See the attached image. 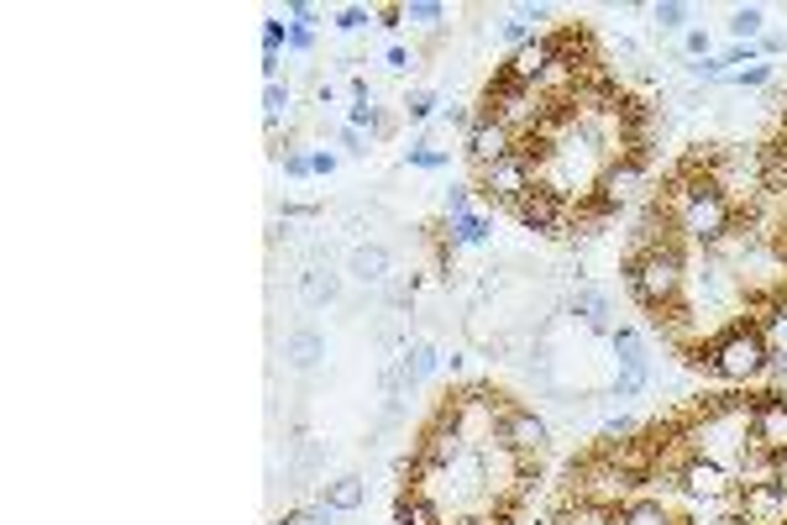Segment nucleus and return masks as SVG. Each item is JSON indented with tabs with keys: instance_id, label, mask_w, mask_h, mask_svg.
Instances as JSON below:
<instances>
[{
	"instance_id": "34",
	"label": "nucleus",
	"mask_w": 787,
	"mask_h": 525,
	"mask_svg": "<svg viewBox=\"0 0 787 525\" xmlns=\"http://www.w3.org/2000/svg\"><path fill=\"white\" fill-rule=\"evenodd\" d=\"M373 16H379V11H362V5H347V11L336 16V26H341V32H362V26L373 22Z\"/></svg>"
},
{
	"instance_id": "18",
	"label": "nucleus",
	"mask_w": 787,
	"mask_h": 525,
	"mask_svg": "<svg viewBox=\"0 0 787 525\" xmlns=\"http://www.w3.org/2000/svg\"><path fill=\"white\" fill-rule=\"evenodd\" d=\"M400 368H405V379H409V389L415 383H426L436 368H441V347L430 342V336H415L405 353H400Z\"/></svg>"
},
{
	"instance_id": "22",
	"label": "nucleus",
	"mask_w": 787,
	"mask_h": 525,
	"mask_svg": "<svg viewBox=\"0 0 787 525\" xmlns=\"http://www.w3.org/2000/svg\"><path fill=\"white\" fill-rule=\"evenodd\" d=\"M620 525H677V515L662 500H630L620 510Z\"/></svg>"
},
{
	"instance_id": "43",
	"label": "nucleus",
	"mask_w": 787,
	"mask_h": 525,
	"mask_svg": "<svg viewBox=\"0 0 787 525\" xmlns=\"http://www.w3.org/2000/svg\"><path fill=\"white\" fill-rule=\"evenodd\" d=\"M341 147H347L352 158H362V153H368V143H362V132H358V126H347V132H341Z\"/></svg>"
},
{
	"instance_id": "35",
	"label": "nucleus",
	"mask_w": 787,
	"mask_h": 525,
	"mask_svg": "<svg viewBox=\"0 0 787 525\" xmlns=\"http://www.w3.org/2000/svg\"><path fill=\"white\" fill-rule=\"evenodd\" d=\"M683 53H688V58H709V32H704V26H688V37H683Z\"/></svg>"
},
{
	"instance_id": "8",
	"label": "nucleus",
	"mask_w": 787,
	"mask_h": 525,
	"mask_svg": "<svg viewBox=\"0 0 787 525\" xmlns=\"http://www.w3.org/2000/svg\"><path fill=\"white\" fill-rule=\"evenodd\" d=\"M509 153H520V137L494 116H473V126H468V158H473V168H494Z\"/></svg>"
},
{
	"instance_id": "12",
	"label": "nucleus",
	"mask_w": 787,
	"mask_h": 525,
	"mask_svg": "<svg viewBox=\"0 0 787 525\" xmlns=\"http://www.w3.org/2000/svg\"><path fill=\"white\" fill-rule=\"evenodd\" d=\"M515 215H520V226H525V232H547V237H567V232H562V215H567V205H562V200H556L551 190H541V185H536V190H530V194L520 200V205H515Z\"/></svg>"
},
{
	"instance_id": "36",
	"label": "nucleus",
	"mask_w": 787,
	"mask_h": 525,
	"mask_svg": "<svg viewBox=\"0 0 787 525\" xmlns=\"http://www.w3.org/2000/svg\"><path fill=\"white\" fill-rule=\"evenodd\" d=\"M289 16L300 22V32H311V26H321V5H305V0H294V5H289Z\"/></svg>"
},
{
	"instance_id": "37",
	"label": "nucleus",
	"mask_w": 787,
	"mask_h": 525,
	"mask_svg": "<svg viewBox=\"0 0 787 525\" xmlns=\"http://www.w3.org/2000/svg\"><path fill=\"white\" fill-rule=\"evenodd\" d=\"M499 37L509 43V48H525V43H530V26H525L520 16H515V22H504V26H499Z\"/></svg>"
},
{
	"instance_id": "27",
	"label": "nucleus",
	"mask_w": 787,
	"mask_h": 525,
	"mask_svg": "<svg viewBox=\"0 0 787 525\" xmlns=\"http://www.w3.org/2000/svg\"><path fill=\"white\" fill-rule=\"evenodd\" d=\"M379 389H383V400H405V394H409V379H405V368H400V358L383 362Z\"/></svg>"
},
{
	"instance_id": "9",
	"label": "nucleus",
	"mask_w": 787,
	"mask_h": 525,
	"mask_svg": "<svg viewBox=\"0 0 787 525\" xmlns=\"http://www.w3.org/2000/svg\"><path fill=\"white\" fill-rule=\"evenodd\" d=\"M740 525H787V489L777 483H740Z\"/></svg>"
},
{
	"instance_id": "16",
	"label": "nucleus",
	"mask_w": 787,
	"mask_h": 525,
	"mask_svg": "<svg viewBox=\"0 0 787 525\" xmlns=\"http://www.w3.org/2000/svg\"><path fill=\"white\" fill-rule=\"evenodd\" d=\"M321 358H326V336L315 332V326H294V332L284 336V362L294 373H311Z\"/></svg>"
},
{
	"instance_id": "14",
	"label": "nucleus",
	"mask_w": 787,
	"mask_h": 525,
	"mask_svg": "<svg viewBox=\"0 0 787 525\" xmlns=\"http://www.w3.org/2000/svg\"><path fill=\"white\" fill-rule=\"evenodd\" d=\"M551 58H556V37H530L525 48L509 53V69H504V79H515V85H536V79L551 69Z\"/></svg>"
},
{
	"instance_id": "40",
	"label": "nucleus",
	"mask_w": 787,
	"mask_h": 525,
	"mask_svg": "<svg viewBox=\"0 0 787 525\" xmlns=\"http://www.w3.org/2000/svg\"><path fill=\"white\" fill-rule=\"evenodd\" d=\"M383 64H389L394 74H405V69H415V53H405V48H389V53H383Z\"/></svg>"
},
{
	"instance_id": "10",
	"label": "nucleus",
	"mask_w": 787,
	"mask_h": 525,
	"mask_svg": "<svg viewBox=\"0 0 787 525\" xmlns=\"http://www.w3.org/2000/svg\"><path fill=\"white\" fill-rule=\"evenodd\" d=\"M499 442H504V447H515V453H547L551 426L536 415V410L509 405V410H504V421H499Z\"/></svg>"
},
{
	"instance_id": "42",
	"label": "nucleus",
	"mask_w": 787,
	"mask_h": 525,
	"mask_svg": "<svg viewBox=\"0 0 787 525\" xmlns=\"http://www.w3.org/2000/svg\"><path fill=\"white\" fill-rule=\"evenodd\" d=\"M515 16H520L525 26H536V22H551V5H520Z\"/></svg>"
},
{
	"instance_id": "4",
	"label": "nucleus",
	"mask_w": 787,
	"mask_h": 525,
	"mask_svg": "<svg viewBox=\"0 0 787 525\" xmlns=\"http://www.w3.org/2000/svg\"><path fill=\"white\" fill-rule=\"evenodd\" d=\"M447 421L462 431L468 447H488L499 436V421H504V394H488V389H462V394H447Z\"/></svg>"
},
{
	"instance_id": "38",
	"label": "nucleus",
	"mask_w": 787,
	"mask_h": 525,
	"mask_svg": "<svg viewBox=\"0 0 787 525\" xmlns=\"http://www.w3.org/2000/svg\"><path fill=\"white\" fill-rule=\"evenodd\" d=\"M756 53H766V58H783V53H787V32H762Z\"/></svg>"
},
{
	"instance_id": "23",
	"label": "nucleus",
	"mask_w": 787,
	"mask_h": 525,
	"mask_svg": "<svg viewBox=\"0 0 787 525\" xmlns=\"http://www.w3.org/2000/svg\"><path fill=\"white\" fill-rule=\"evenodd\" d=\"M762 32H766L762 5H735V11H730V37H735V43H762Z\"/></svg>"
},
{
	"instance_id": "19",
	"label": "nucleus",
	"mask_w": 787,
	"mask_h": 525,
	"mask_svg": "<svg viewBox=\"0 0 787 525\" xmlns=\"http://www.w3.org/2000/svg\"><path fill=\"white\" fill-rule=\"evenodd\" d=\"M321 500L331 504L336 515H358L362 500H368V483H362V473H341V478H331V483L321 489Z\"/></svg>"
},
{
	"instance_id": "1",
	"label": "nucleus",
	"mask_w": 787,
	"mask_h": 525,
	"mask_svg": "<svg viewBox=\"0 0 787 525\" xmlns=\"http://www.w3.org/2000/svg\"><path fill=\"white\" fill-rule=\"evenodd\" d=\"M667 205H672V226L693 242V247H704V253H715L724 232L735 226L740 215L735 205L715 190V185H683V179H667Z\"/></svg>"
},
{
	"instance_id": "21",
	"label": "nucleus",
	"mask_w": 787,
	"mask_h": 525,
	"mask_svg": "<svg viewBox=\"0 0 787 525\" xmlns=\"http://www.w3.org/2000/svg\"><path fill=\"white\" fill-rule=\"evenodd\" d=\"M394 525H447V515L430 500H420L415 489H405V494L394 500Z\"/></svg>"
},
{
	"instance_id": "17",
	"label": "nucleus",
	"mask_w": 787,
	"mask_h": 525,
	"mask_svg": "<svg viewBox=\"0 0 787 525\" xmlns=\"http://www.w3.org/2000/svg\"><path fill=\"white\" fill-rule=\"evenodd\" d=\"M641 389H651V358H645V347L630 353V358H620V373L609 383V400H636Z\"/></svg>"
},
{
	"instance_id": "7",
	"label": "nucleus",
	"mask_w": 787,
	"mask_h": 525,
	"mask_svg": "<svg viewBox=\"0 0 787 525\" xmlns=\"http://www.w3.org/2000/svg\"><path fill=\"white\" fill-rule=\"evenodd\" d=\"M751 447L762 453H787V389H772V394H756V410H751Z\"/></svg>"
},
{
	"instance_id": "44",
	"label": "nucleus",
	"mask_w": 787,
	"mask_h": 525,
	"mask_svg": "<svg viewBox=\"0 0 787 525\" xmlns=\"http://www.w3.org/2000/svg\"><path fill=\"white\" fill-rule=\"evenodd\" d=\"M379 26H405V5H379Z\"/></svg>"
},
{
	"instance_id": "11",
	"label": "nucleus",
	"mask_w": 787,
	"mask_h": 525,
	"mask_svg": "<svg viewBox=\"0 0 787 525\" xmlns=\"http://www.w3.org/2000/svg\"><path fill=\"white\" fill-rule=\"evenodd\" d=\"M562 311L573 315V321H583L594 336H615V321H609L615 305H609V294H604L598 284H577L573 294H567V305H562Z\"/></svg>"
},
{
	"instance_id": "46",
	"label": "nucleus",
	"mask_w": 787,
	"mask_h": 525,
	"mask_svg": "<svg viewBox=\"0 0 787 525\" xmlns=\"http://www.w3.org/2000/svg\"><path fill=\"white\" fill-rule=\"evenodd\" d=\"M262 43H268V53H273L279 43H284V26H279V22H268V26H262Z\"/></svg>"
},
{
	"instance_id": "30",
	"label": "nucleus",
	"mask_w": 787,
	"mask_h": 525,
	"mask_svg": "<svg viewBox=\"0 0 787 525\" xmlns=\"http://www.w3.org/2000/svg\"><path fill=\"white\" fill-rule=\"evenodd\" d=\"M688 74L698 79V85H719V79H730L719 58H693V64H688Z\"/></svg>"
},
{
	"instance_id": "15",
	"label": "nucleus",
	"mask_w": 787,
	"mask_h": 525,
	"mask_svg": "<svg viewBox=\"0 0 787 525\" xmlns=\"http://www.w3.org/2000/svg\"><path fill=\"white\" fill-rule=\"evenodd\" d=\"M294 294H300V305H305V311H326V305L341 300V273H336V268H300Z\"/></svg>"
},
{
	"instance_id": "31",
	"label": "nucleus",
	"mask_w": 787,
	"mask_h": 525,
	"mask_svg": "<svg viewBox=\"0 0 787 525\" xmlns=\"http://www.w3.org/2000/svg\"><path fill=\"white\" fill-rule=\"evenodd\" d=\"M609 347H615V358H630V353H641V332L636 326H615Z\"/></svg>"
},
{
	"instance_id": "13",
	"label": "nucleus",
	"mask_w": 787,
	"mask_h": 525,
	"mask_svg": "<svg viewBox=\"0 0 787 525\" xmlns=\"http://www.w3.org/2000/svg\"><path fill=\"white\" fill-rule=\"evenodd\" d=\"M389 268H394V253H389L383 242H358V247L347 253V273H352L362 289H383L394 279Z\"/></svg>"
},
{
	"instance_id": "41",
	"label": "nucleus",
	"mask_w": 787,
	"mask_h": 525,
	"mask_svg": "<svg viewBox=\"0 0 787 525\" xmlns=\"http://www.w3.org/2000/svg\"><path fill=\"white\" fill-rule=\"evenodd\" d=\"M409 164L415 168H441L447 158H441V153H426V147H409Z\"/></svg>"
},
{
	"instance_id": "20",
	"label": "nucleus",
	"mask_w": 787,
	"mask_h": 525,
	"mask_svg": "<svg viewBox=\"0 0 787 525\" xmlns=\"http://www.w3.org/2000/svg\"><path fill=\"white\" fill-rule=\"evenodd\" d=\"M326 468V442H315V436H294V457H289V478L294 483H315Z\"/></svg>"
},
{
	"instance_id": "2",
	"label": "nucleus",
	"mask_w": 787,
	"mask_h": 525,
	"mask_svg": "<svg viewBox=\"0 0 787 525\" xmlns=\"http://www.w3.org/2000/svg\"><path fill=\"white\" fill-rule=\"evenodd\" d=\"M688 362L719 373L724 383H756L766 368H772V347H766V336L756 332V321H735V326H724L709 347H688Z\"/></svg>"
},
{
	"instance_id": "39",
	"label": "nucleus",
	"mask_w": 787,
	"mask_h": 525,
	"mask_svg": "<svg viewBox=\"0 0 787 525\" xmlns=\"http://www.w3.org/2000/svg\"><path fill=\"white\" fill-rule=\"evenodd\" d=\"M284 174H289V179H311L315 168H311V158H305V153H289V158H284Z\"/></svg>"
},
{
	"instance_id": "33",
	"label": "nucleus",
	"mask_w": 787,
	"mask_h": 525,
	"mask_svg": "<svg viewBox=\"0 0 787 525\" xmlns=\"http://www.w3.org/2000/svg\"><path fill=\"white\" fill-rule=\"evenodd\" d=\"M262 111H268V121H279V111H289V85L273 79V85L262 90Z\"/></svg>"
},
{
	"instance_id": "28",
	"label": "nucleus",
	"mask_w": 787,
	"mask_h": 525,
	"mask_svg": "<svg viewBox=\"0 0 787 525\" xmlns=\"http://www.w3.org/2000/svg\"><path fill=\"white\" fill-rule=\"evenodd\" d=\"M772 64H751V69H735L730 74V85H740V90H766V85H772Z\"/></svg>"
},
{
	"instance_id": "6",
	"label": "nucleus",
	"mask_w": 787,
	"mask_h": 525,
	"mask_svg": "<svg viewBox=\"0 0 787 525\" xmlns=\"http://www.w3.org/2000/svg\"><path fill=\"white\" fill-rule=\"evenodd\" d=\"M677 489L698 504H724V500H735L740 494V478H735V468H724V462H715V457L693 453L688 462L677 468Z\"/></svg>"
},
{
	"instance_id": "26",
	"label": "nucleus",
	"mask_w": 787,
	"mask_h": 525,
	"mask_svg": "<svg viewBox=\"0 0 787 525\" xmlns=\"http://www.w3.org/2000/svg\"><path fill=\"white\" fill-rule=\"evenodd\" d=\"M405 22L436 32V26L447 22V5H436V0H409V5H405Z\"/></svg>"
},
{
	"instance_id": "32",
	"label": "nucleus",
	"mask_w": 787,
	"mask_h": 525,
	"mask_svg": "<svg viewBox=\"0 0 787 525\" xmlns=\"http://www.w3.org/2000/svg\"><path fill=\"white\" fill-rule=\"evenodd\" d=\"M719 64H724V74H735V64H756V43H730L719 53Z\"/></svg>"
},
{
	"instance_id": "3",
	"label": "nucleus",
	"mask_w": 787,
	"mask_h": 525,
	"mask_svg": "<svg viewBox=\"0 0 787 525\" xmlns=\"http://www.w3.org/2000/svg\"><path fill=\"white\" fill-rule=\"evenodd\" d=\"M625 284L630 294L641 300L645 311L667 315L672 305H683V289H688V258H683V247H641L636 258L625 262Z\"/></svg>"
},
{
	"instance_id": "5",
	"label": "nucleus",
	"mask_w": 787,
	"mask_h": 525,
	"mask_svg": "<svg viewBox=\"0 0 787 525\" xmlns=\"http://www.w3.org/2000/svg\"><path fill=\"white\" fill-rule=\"evenodd\" d=\"M488 205H520L525 194L536 190V164L525 158V153H509V158H499L494 168H477V185H473Z\"/></svg>"
},
{
	"instance_id": "24",
	"label": "nucleus",
	"mask_w": 787,
	"mask_h": 525,
	"mask_svg": "<svg viewBox=\"0 0 787 525\" xmlns=\"http://www.w3.org/2000/svg\"><path fill=\"white\" fill-rule=\"evenodd\" d=\"M688 22H693V11L683 0H656V5H651V26H656L662 37H667V32H683V37H688Z\"/></svg>"
},
{
	"instance_id": "48",
	"label": "nucleus",
	"mask_w": 787,
	"mask_h": 525,
	"mask_svg": "<svg viewBox=\"0 0 787 525\" xmlns=\"http://www.w3.org/2000/svg\"><path fill=\"white\" fill-rule=\"evenodd\" d=\"M311 43H315L311 32H300V26H294V32H289V48H300V53H311Z\"/></svg>"
},
{
	"instance_id": "45",
	"label": "nucleus",
	"mask_w": 787,
	"mask_h": 525,
	"mask_svg": "<svg viewBox=\"0 0 787 525\" xmlns=\"http://www.w3.org/2000/svg\"><path fill=\"white\" fill-rule=\"evenodd\" d=\"M311 168L315 174H336V153H311Z\"/></svg>"
},
{
	"instance_id": "25",
	"label": "nucleus",
	"mask_w": 787,
	"mask_h": 525,
	"mask_svg": "<svg viewBox=\"0 0 787 525\" xmlns=\"http://www.w3.org/2000/svg\"><path fill=\"white\" fill-rule=\"evenodd\" d=\"M483 237H488V215H477V211L452 215V226H447V242H452V247H477Z\"/></svg>"
},
{
	"instance_id": "47",
	"label": "nucleus",
	"mask_w": 787,
	"mask_h": 525,
	"mask_svg": "<svg viewBox=\"0 0 787 525\" xmlns=\"http://www.w3.org/2000/svg\"><path fill=\"white\" fill-rule=\"evenodd\" d=\"M772 483H777V489H787V453H777V462H772Z\"/></svg>"
},
{
	"instance_id": "29",
	"label": "nucleus",
	"mask_w": 787,
	"mask_h": 525,
	"mask_svg": "<svg viewBox=\"0 0 787 525\" xmlns=\"http://www.w3.org/2000/svg\"><path fill=\"white\" fill-rule=\"evenodd\" d=\"M405 116L409 121H430V116H436V90H409V96H405Z\"/></svg>"
}]
</instances>
